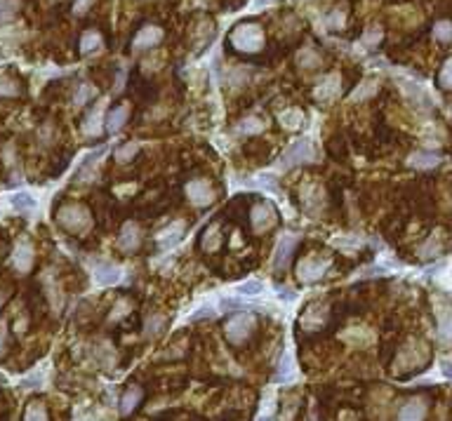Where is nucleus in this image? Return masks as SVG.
I'll return each instance as SVG.
<instances>
[{
	"mask_svg": "<svg viewBox=\"0 0 452 421\" xmlns=\"http://www.w3.org/2000/svg\"><path fill=\"white\" fill-rule=\"evenodd\" d=\"M57 224L62 226L69 234H87L92 229V214L85 205L69 203L64 207H59L57 212Z\"/></svg>",
	"mask_w": 452,
	"mask_h": 421,
	"instance_id": "f257e3e1",
	"label": "nucleus"
},
{
	"mask_svg": "<svg viewBox=\"0 0 452 421\" xmlns=\"http://www.w3.org/2000/svg\"><path fill=\"white\" fill-rule=\"evenodd\" d=\"M264 43H267V36H264L262 26L250 24V21H242L231 31V45L238 52H259Z\"/></svg>",
	"mask_w": 452,
	"mask_h": 421,
	"instance_id": "f03ea898",
	"label": "nucleus"
},
{
	"mask_svg": "<svg viewBox=\"0 0 452 421\" xmlns=\"http://www.w3.org/2000/svg\"><path fill=\"white\" fill-rule=\"evenodd\" d=\"M313 160H316V148H313L311 139H297L283 151V156L278 160V170H290L297 168V165L313 163Z\"/></svg>",
	"mask_w": 452,
	"mask_h": 421,
	"instance_id": "7ed1b4c3",
	"label": "nucleus"
},
{
	"mask_svg": "<svg viewBox=\"0 0 452 421\" xmlns=\"http://www.w3.org/2000/svg\"><path fill=\"white\" fill-rule=\"evenodd\" d=\"M255 315L252 313H236L234 318L226 323V339H229L234 346H242L247 339L252 337V330H255Z\"/></svg>",
	"mask_w": 452,
	"mask_h": 421,
	"instance_id": "20e7f679",
	"label": "nucleus"
},
{
	"mask_svg": "<svg viewBox=\"0 0 452 421\" xmlns=\"http://www.w3.org/2000/svg\"><path fill=\"white\" fill-rule=\"evenodd\" d=\"M330 259L325 257H306L297 264V278H300L304 285H311V282H318L325 273L330 271Z\"/></svg>",
	"mask_w": 452,
	"mask_h": 421,
	"instance_id": "39448f33",
	"label": "nucleus"
},
{
	"mask_svg": "<svg viewBox=\"0 0 452 421\" xmlns=\"http://www.w3.org/2000/svg\"><path fill=\"white\" fill-rule=\"evenodd\" d=\"M429 360V348L420 341H412L410 346L403 348L398 353V360H396V367L400 369H420L424 363Z\"/></svg>",
	"mask_w": 452,
	"mask_h": 421,
	"instance_id": "423d86ee",
	"label": "nucleus"
},
{
	"mask_svg": "<svg viewBox=\"0 0 452 421\" xmlns=\"http://www.w3.org/2000/svg\"><path fill=\"white\" fill-rule=\"evenodd\" d=\"M302 236L300 234H283L278 240V245H275L273 250V269L275 271H285L292 259V252H295V247L300 245Z\"/></svg>",
	"mask_w": 452,
	"mask_h": 421,
	"instance_id": "0eeeda50",
	"label": "nucleus"
},
{
	"mask_svg": "<svg viewBox=\"0 0 452 421\" xmlns=\"http://www.w3.org/2000/svg\"><path fill=\"white\" fill-rule=\"evenodd\" d=\"M186 198L196 207H207L214 201V188L207 179H191L184 188Z\"/></svg>",
	"mask_w": 452,
	"mask_h": 421,
	"instance_id": "6e6552de",
	"label": "nucleus"
},
{
	"mask_svg": "<svg viewBox=\"0 0 452 421\" xmlns=\"http://www.w3.org/2000/svg\"><path fill=\"white\" fill-rule=\"evenodd\" d=\"M341 92V76L339 73H330L313 87V99L321 104H330L339 97Z\"/></svg>",
	"mask_w": 452,
	"mask_h": 421,
	"instance_id": "1a4fd4ad",
	"label": "nucleus"
},
{
	"mask_svg": "<svg viewBox=\"0 0 452 421\" xmlns=\"http://www.w3.org/2000/svg\"><path fill=\"white\" fill-rule=\"evenodd\" d=\"M184 234H186L184 221H172V224H168L165 229H161V234L156 236V242H158V247H161L163 252L174 250V247L181 242Z\"/></svg>",
	"mask_w": 452,
	"mask_h": 421,
	"instance_id": "9d476101",
	"label": "nucleus"
},
{
	"mask_svg": "<svg viewBox=\"0 0 452 421\" xmlns=\"http://www.w3.org/2000/svg\"><path fill=\"white\" fill-rule=\"evenodd\" d=\"M398 85H400V92H403L405 97L412 102V106H417V109H422V111H431L433 104H431V99H429L427 90H424L420 82H412V80H407V78H400Z\"/></svg>",
	"mask_w": 452,
	"mask_h": 421,
	"instance_id": "9b49d317",
	"label": "nucleus"
},
{
	"mask_svg": "<svg viewBox=\"0 0 452 421\" xmlns=\"http://www.w3.org/2000/svg\"><path fill=\"white\" fill-rule=\"evenodd\" d=\"M92 275H95L97 285L111 287V285H118V282L123 280V269L111 264V262H99V264H95V269H92Z\"/></svg>",
	"mask_w": 452,
	"mask_h": 421,
	"instance_id": "f8f14e48",
	"label": "nucleus"
},
{
	"mask_svg": "<svg viewBox=\"0 0 452 421\" xmlns=\"http://www.w3.org/2000/svg\"><path fill=\"white\" fill-rule=\"evenodd\" d=\"M275 224V209L271 203H259L252 207V229L255 234H264Z\"/></svg>",
	"mask_w": 452,
	"mask_h": 421,
	"instance_id": "ddd939ff",
	"label": "nucleus"
},
{
	"mask_svg": "<svg viewBox=\"0 0 452 421\" xmlns=\"http://www.w3.org/2000/svg\"><path fill=\"white\" fill-rule=\"evenodd\" d=\"M104 111H106V102H97V106L90 111V113L85 115V120H82V135L85 137H99L104 132Z\"/></svg>",
	"mask_w": 452,
	"mask_h": 421,
	"instance_id": "4468645a",
	"label": "nucleus"
},
{
	"mask_svg": "<svg viewBox=\"0 0 452 421\" xmlns=\"http://www.w3.org/2000/svg\"><path fill=\"white\" fill-rule=\"evenodd\" d=\"M104 156H106V146H99L97 151L87 153V156L82 158L76 179H78V181H92V179H95V177H97V168H99V163H102Z\"/></svg>",
	"mask_w": 452,
	"mask_h": 421,
	"instance_id": "2eb2a0df",
	"label": "nucleus"
},
{
	"mask_svg": "<svg viewBox=\"0 0 452 421\" xmlns=\"http://www.w3.org/2000/svg\"><path fill=\"white\" fill-rule=\"evenodd\" d=\"M161 41H163V29H161V26L148 24V26H144V29H142L135 36V41H132V47H135L137 52H144V49L156 47Z\"/></svg>",
	"mask_w": 452,
	"mask_h": 421,
	"instance_id": "dca6fc26",
	"label": "nucleus"
},
{
	"mask_svg": "<svg viewBox=\"0 0 452 421\" xmlns=\"http://www.w3.org/2000/svg\"><path fill=\"white\" fill-rule=\"evenodd\" d=\"M142 242V229L135 224V221H128V224L120 229V236H118V247L123 252H137Z\"/></svg>",
	"mask_w": 452,
	"mask_h": 421,
	"instance_id": "f3484780",
	"label": "nucleus"
},
{
	"mask_svg": "<svg viewBox=\"0 0 452 421\" xmlns=\"http://www.w3.org/2000/svg\"><path fill=\"white\" fill-rule=\"evenodd\" d=\"M12 266L16 273H29L33 269V247L31 242L26 240H19L14 247V254H12Z\"/></svg>",
	"mask_w": 452,
	"mask_h": 421,
	"instance_id": "a211bd4d",
	"label": "nucleus"
},
{
	"mask_svg": "<svg viewBox=\"0 0 452 421\" xmlns=\"http://www.w3.org/2000/svg\"><path fill=\"white\" fill-rule=\"evenodd\" d=\"M427 417V400L424 398H412L398 412V421H424Z\"/></svg>",
	"mask_w": 452,
	"mask_h": 421,
	"instance_id": "6ab92c4d",
	"label": "nucleus"
},
{
	"mask_svg": "<svg viewBox=\"0 0 452 421\" xmlns=\"http://www.w3.org/2000/svg\"><path fill=\"white\" fill-rule=\"evenodd\" d=\"M130 118V104H120V106H115L113 111H109L106 115V132H111V135H115V132L123 130V125L128 123Z\"/></svg>",
	"mask_w": 452,
	"mask_h": 421,
	"instance_id": "aec40b11",
	"label": "nucleus"
},
{
	"mask_svg": "<svg viewBox=\"0 0 452 421\" xmlns=\"http://www.w3.org/2000/svg\"><path fill=\"white\" fill-rule=\"evenodd\" d=\"M292 379H295V358H292L290 351H285L278 363V369L273 374V381L275 384H290Z\"/></svg>",
	"mask_w": 452,
	"mask_h": 421,
	"instance_id": "412c9836",
	"label": "nucleus"
},
{
	"mask_svg": "<svg viewBox=\"0 0 452 421\" xmlns=\"http://www.w3.org/2000/svg\"><path fill=\"white\" fill-rule=\"evenodd\" d=\"M407 165L415 170H433L440 165V156L438 153H431V151H417L407 158Z\"/></svg>",
	"mask_w": 452,
	"mask_h": 421,
	"instance_id": "4be33fe9",
	"label": "nucleus"
},
{
	"mask_svg": "<svg viewBox=\"0 0 452 421\" xmlns=\"http://www.w3.org/2000/svg\"><path fill=\"white\" fill-rule=\"evenodd\" d=\"M252 306H255V304L245 301V299L238 297V295H234V297H222V299L217 301V308H219V311H224V313H245V311H250Z\"/></svg>",
	"mask_w": 452,
	"mask_h": 421,
	"instance_id": "5701e85b",
	"label": "nucleus"
},
{
	"mask_svg": "<svg viewBox=\"0 0 452 421\" xmlns=\"http://www.w3.org/2000/svg\"><path fill=\"white\" fill-rule=\"evenodd\" d=\"M368 245V240L363 236H356V234H346V236H337L332 240V247H337L341 252H358Z\"/></svg>",
	"mask_w": 452,
	"mask_h": 421,
	"instance_id": "b1692460",
	"label": "nucleus"
},
{
	"mask_svg": "<svg viewBox=\"0 0 452 421\" xmlns=\"http://www.w3.org/2000/svg\"><path fill=\"white\" fill-rule=\"evenodd\" d=\"M436 315H438V339L443 343H452V308L440 306Z\"/></svg>",
	"mask_w": 452,
	"mask_h": 421,
	"instance_id": "393cba45",
	"label": "nucleus"
},
{
	"mask_svg": "<svg viewBox=\"0 0 452 421\" xmlns=\"http://www.w3.org/2000/svg\"><path fill=\"white\" fill-rule=\"evenodd\" d=\"M264 125L262 118H255V115H247V118H242L236 123L234 127V135L238 137H252V135H259V132H264Z\"/></svg>",
	"mask_w": 452,
	"mask_h": 421,
	"instance_id": "a878e982",
	"label": "nucleus"
},
{
	"mask_svg": "<svg viewBox=\"0 0 452 421\" xmlns=\"http://www.w3.org/2000/svg\"><path fill=\"white\" fill-rule=\"evenodd\" d=\"M139 402H142V389H139V386H130V389L123 393L120 402H118L120 414H123V417H128V414L135 412V407L139 405Z\"/></svg>",
	"mask_w": 452,
	"mask_h": 421,
	"instance_id": "bb28decb",
	"label": "nucleus"
},
{
	"mask_svg": "<svg viewBox=\"0 0 452 421\" xmlns=\"http://www.w3.org/2000/svg\"><path fill=\"white\" fill-rule=\"evenodd\" d=\"M10 203H12L14 212H19V214H33L36 212V207H38L36 198H33L31 193H26V191L14 193V196L10 198Z\"/></svg>",
	"mask_w": 452,
	"mask_h": 421,
	"instance_id": "cd10ccee",
	"label": "nucleus"
},
{
	"mask_svg": "<svg viewBox=\"0 0 452 421\" xmlns=\"http://www.w3.org/2000/svg\"><path fill=\"white\" fill-rule=\"evenodd\" d=\"M278 123L285 127V130H300L302 123H304V113L302 109H285L283 113L278 115Z\"/></svg>",
	"mask_w": 452,
	"mask_h": 421,
	"instance_id": "c85d7f7f",
	"label": "nucleus"
},
{
	"mask_svg": "<svg viewBox=\"0 0 452 421\" xmlns=\"http://www.w3.org/2000/svg\"><path fill=\"white\" fill-rule=\"evenodd\" d=\"M102 33L99 31H95V29H90V31H85L82 33V38H80V54H95L99 47H102Z\"/></svg>",
	"mask_w": 452,
	"mask_h": 421,
	"instance_id": "c756f323",
	"label": "nucleus"
},
{
	"mask_svg": "<svg viewBox=\"0 0 452 421\" xmlns=\"http://www.w3.org/2000/svg\"><path fill=\"white\" fill-rule=\"evenodd\" d=\"M302 196H304V198H302V201H304L306 212H311V214H318V212H321V207H323V203H325V201H323V191H321V188H318V186L313 188V198H311V193H308L306 188H304V191H302Z\"/></svg>",
	"mask_w": 452,
	"mask_h": 421,
	"instance_id": "7c9ffc66",
	"label": "nucleus"
},
{
	"mask_svg": "<svg viewBox=\"0 0 452 421\" xmlns=\"http://www.w3.org/2000/svg\"><path fill=\"white\" fill-rule=\"evenodd\" d=\"M236 295L238 297H259L264 292V282L262 280H255V278H250V280H245V282H240V285H236Z\"/></svg>",
	"mask_w": 452,
	"mask_h": 421,
	"instance_id": "2f4dec72",
	"label": "nucleus"
},
{
	"mask_svg": "<svg viewBox=\"0 0 452 421\" xmlns=\"http://www.w3.org/2000/svg\"><path fill=\"white\" fill-rule=\"evenodd\" d=\"M297 64H300L302 69H318V66H321V54L311 47H304L297 54Z\"/></svg>",
	"mask_w": 452,
	"mask_h": 421,
	"instance_id": "473e14b6",
	"label": "nucleus"
},
{
	"mask_svg": "<svg viewBox=\"0 0 452 421\" xmlns=\"http://www.w3.org/2000/svg\"><path fill=\"white\" fill-rule=\"evenodd\" d=\"M201 245H203V250H205V252H214L219 245H222V234H219V226H210V229H205Z\"/></svg>",
	"mask_w": 452,
	"mask_h": 421,
	"instance_id": "72a5a7b5",
	"label": "nucleus"
},
{
	"mask_svg": "<svg viewBox=\"0 0 452 421\" xmlns=\"http://www.w3.org/2000/svg\"><path fill=\"white\" fill-rule=\"evenodd\" d=\"M24 421H47L45 405H43L41 400L29 402V407H26V412H24Z\"/></svg>",
	"mask_w": 452,
	"mask_h": 421,
	"instance_id": "f704fd0d",
	"label": "nucleus"
},
{
	"mask_svg": "<svg viewBox=\"0 0 452 421\" xmlns=\"http://www.w3.org/2000/svg\"><path fill=\"white\" fill-rule=\"evenodd\" d=\"M95 97H97V87L90 85V82H82V85L78 87V92L74 94V104L76 106H85V104Z\"/></svg>",
	"mask_w": 452,
	"mask_h": 421,
	"instance_id": "c9c22d12",
	"label": "nucleus"
},
{
	"mask_svg": "<svg viewBox=\"0 0 452 421\" xmlns=\"http://www.w3.org/2000/svg\"><path fill=\"white\" fill-rule=\"evenodd\" d=\"M137 151H139V144L128 141V144H123V146L115 148V160H118V163H130V160L137 156Z\"/></svg>",
	"mask_w": 452,
	"mask_h": 421,
	"instance_id": "e433bc0d",
	"label": "nucleus"
},
{
	"mask_svg": "<svg viewBox=\"0 0 452 421\" xmlns=\"http://www.w3.org/2000/svg\"><path fill=\"white\" fill-rule=\"evenodd\" d=\"M377 90H379V85H377V80H368V82H363L358 90L351 94V102H361V99H370V97H374L377 94Z\"/></svg>",
	"mask_w": 452,
	"mask_h": 421,
	"instance_id": "4c0bfd02",
	"label": "nucleus"
},
{
	"mask_svg": "<svg viewBox=\"0 0 452 421\" xmlns=\"http://www.w3.org/2000/svg\"><path fill=\"white\" fill-rule=\"evenodd\" d=\"M255 186L257 188H264V191H269V193H278L280 196V188H278V179H275L273 174H257L255 177Z\"/></svg>",
	"mask_w": 452,
	"mask_h": 421,
	"instance_id": "58836bf2",
	"label": "nucleus"
},
{
	"mask_svg": "<svg viewBox=\"0 0 452 421\" xmlns=\"http://www.w3.org/2000/svg\"><path fill=\"white\" fill-rule=\"evenodd\" d=\"M433 38H436L438 43H452V21H448V19H443V21H438L436 26H433Z\"/></svg>",
	"mask_w": 452,
	"mask_h": 421,
	"instance_id": "ea45409f",
	"label": "nucleus"
},
{
	"mask_svg": "<svg viewBox=\"0 0 452 421\" xmlns=\"http://www.w3.org/2000/svg\"><path fill=\"white\" fill-rule=\"evenodd\" d=\"M19 0H0V21L14 19L16 12H19Z\"/></svg>",
	"mask_w": 452,
	"mask_h": 421,
	"instance_id": "a19ab883",
	"label": "nucleus"
},
{
	"mask_svg": "<svg viewBox=\"0 0 452 421\" xmlns=\"http://www.w3.org/2000/svg\"><path fill=\"white\" fill-rule=\"evenodd\" d=\"M19 92V82L10 76H0V97H16Z\"/></svg>",
	"mask_w": 452,
	"mask_h": 421,
	"instance_id": "79ce46f5",
	"label": "nucleus"
},
{
	"mask_svg": "<svg viewBox=\"0 0 452 421\" xmlns=\"http://www.w3.org/2000/svg\"><path fill=\"white\" fill-rule=\"evenodd\" d=\"M382 38H384V31L379 29V26H374V29H368L365 33H363L361 45H365V47H377Z\"/></svg>",
	"mask_w": 452,
	"mask_h": 421,
	"instance_id": "37998d69",
	"label": "nucleus"
},
{
	"mask_svg": "<svg viewBox=\"0 0 452 421\" xmlns=\"http://www.w3.org/2000/svg\"><path fill=\"white\" fill-rule=\"evenodd\" d=\"M217 304H210V301H203L201 306H196V311L191 318L194 320H201V318H212V315H217Z\"/></svg>",
	"mask_w": 452,
	"mask_h": 421,
	"instance_id": "c03bdc74",
	"label": "nucleus"
},
{
	"mask_svg": "<svg viewBox=\"0 0 452 421\" xmlns=\"http://www.w3.org/2000/svg\"><path fill=\"white\" fill-rule=\"evenodd\" d=\"M163 325H165V318H161V315H151V318L146 320V337H156L163 332Z\"/></svg>",
	"mask_w": 452,
	"mask_h": 421,
	"instance_id": "a18cd8bd",
	"label": "nucleus"
},
{
	"mask_svg": "<svg viewBox=\"0 0 452 421\" xmlns=\"http://www.w3.org/2000/svg\"><path fill=\"white\" fill-rule=\"evenodd\" d=\"M438 80H440V85H443L445 90H452V59H448L443 69H440Z\"/></svg>",
	"mask_w": 452,
	"mask_h": 421,
	"instance_id": "49530a36",
	"label": "nucleus"
},
{
	"mask_svg": "<svg viewBox=\"0 0 452 421\" xmlns=\"http://www.w3.org/2000/svg\"><path fill=\"white\" fill-rule=\"evenodd\" d=\"M420 254H422V257H436V254H440V242H438V238H436V236L429 238V242L422 247Z\"/></svg>",
	"mask_w": 452,
	"mask_h": 421,
	"instance_id": "de8ad7c7",
	"label": "nucleus"
},
{
	"mask_svg": "<svg viewBox=\"0 0 452 421\" xmlns=\"http://www.w3.org/2000/svg\"><path fill=\"white\" fill-rule=\"evenodd\" d=\"M247 78H250V71L247 69H236V71H231V76H229V85H242Z\"/></svg>",
	"mask_w": 452,
	"mask_h": 421,
	"instance_id": "09e8293b",
	"label": "nucleus"
},
{
	"mask_svg": "<svg viewBox=\"0 0 452 421\" xmlns=\"http://www.w3.org/2000/svg\"><path fill=\"white\" fill-rule=\"evenodd\" d=\"M328 26L330 29H344V12L337 10V12H332L328 16Z\"/></svg>",
	"mask_w": 452,
	"mask_h": 421,
	"instance_id": "8fccbe9b",
	"label": "nucleus"
},
{
	"mask_svg": "<svg viewBox=\"0 0 452 421\" xmlns=\"http://www.w3.org/2000/svg\"><path fill=\"white\" fill-rule=\"evenodd\" d=\"M92 3H95V0H76V3H74V12L76 14H85L87 10L92 8Z\"/></svg>",
	"mask_w": 452,
	"mask_h": 421,
	"instance_id": "3c124183",
	"label": "nucleus"
},
{
	"mask_svg": "<svg viewBox=\"0 0 452 421\" xmlns=\"http://www.w3.org/2000/svg\"><path fill=\"white\" fill-rule=\"evenodd\" d=\"M125 78H128V69H120L118 76H115V85H113V92H115V94H118V92L125 87Z\"/></svg>",
	"mask_w": 452,
	"mask_h": 421,
	"instance_id": "603ef678",
	"label": "nucleus"
},
{
	"mask_svg": "<svg viewBox=\"0 0 452 421\" xmlns=\"http://www.w3.org/2000/svg\"><path fill=\"white\" fill-rule=\"evenodd\" d=\"M5 341H8V328H5V323H0V356L5 351Z\"/></svg>",
	"mask_w": 452,
	"mask_h": 421,
	"instance_id": "864d4df0",
	"label": "nucleus"
},
{
	"mask_svg": "<svg viewBox=\"0 0 452 421\" xmlns=\"http://www.w3.org/2000/svg\"><path fill=\"white\" fill-rule=\"evenodd\" d=\"M440 369H443V374L448 376V379H452V360H450V358L440 363Z\"/></svg>",
	"mask_w": 452,
	"mask_h": 421,
	"instance_id": "5fc2aeb1",
	"label": "nucleus"
},
{
	"mask_svg": "<svg viewBox=\"0 0 452 421\" xmlns=\"http://www.w3.org/2000/svg\"><path fill=\"white\" fill-rule=\"evenodd\" d=\"M275 0H252V5L259 10V8H269V5H273Z\"/></svg>",
	"mask_w": 452,
	"mask_h": 421,
	"instance_id": "6e6d98bb",
	"label": "nucleus"
},
{
	"mask_svg": "<svg viewBox=\"0 0 452 421\" xmlns=\"http://www.w3.org/2000/svg\"><path fill=\"white\" fill-rule=\"evenodd\" d=\"M76 421H102V419L95 417V414H78V417H76Z\"/></svg>",
	"mask_w": 452,
	"mask_h": 421,
	"instance_id": "4d7b16f0",
	"label": "nucleus"
},
{
	"mask_svg": "<svg viewBox=\"0 0 452 421\" xmlns=\"http://www.w3.org/2000/svg\"><path fill=\"white\" fill-rule=\"evenodd\" d=\"M257 421H271V419H269V417H259Z\"/></svg>",
	"mask_w": 452,
	"mask_h": 421,
	"instance_id": "13d9d810",
	"label": "nucleus"
},
{
	"mask_svg": "<svg viewBox=\"0 0 452 421\" xmlns=\"http://www.w3.org/2000/svg\"><path fill=\"white\" fill-rule=\"evenodd\" d=\"M3 299H5V297H3V295H0V304H3Z\"/></svg>",
	"mask_w": 452,
	"mask_h": 421,
	"instance_id": "bf43d9fd",
	"label": "nucleus"
},
{
	"mask_svg": "<svg viewBox=\"0 0 452 421\" xmlns=\"http://www.w3.org/2000/svg\"><path fill=\"white\" fill-rule=\"evenodd\" d=\"M450 360H452V358H450Z\"/></svg>",
	"mask_w": 452,
	"mask_h": 421,
	"instance_id": "052dcab7",
	"label": "nucleus"
}]
</instances>
